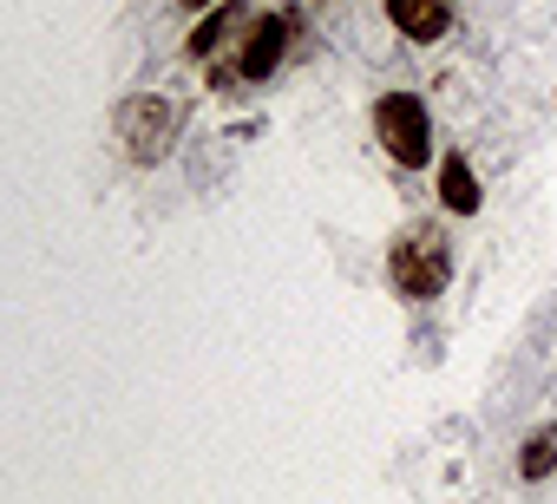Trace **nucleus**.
I'll list each match as a JSON object with an SVG mask.
<instances>
[{"mask_svg":"<svg viewBox=\"0 0 557 504\" xmlns=\"http://www.w3.org/2000/svg\"><path fill=\"white\" fill-rule=\"evenodd\" d=\"M387 282H394V295L413 302V308H426V302L446 295V282H453V242H446L440 223H407V229L387 242Z\"/></svg>","mask_w":557,"mask_h":504,"instance_id":"nucleus-1","label":"nucleus"},{"mask_svg":"<svg viewBox=\"0 0 557 504\" xmlns=\"http://www.w3.org/2000/svg\"><path fill=\"white\" fill-rule=\"evenodd\" d=\"M374 138L400 171L433 164V112H426V99L420 92H381L374 99Z\"/></svg>","mask_w":557,"mask_h":504,"instance_id":"nucleus-2","label":"nucleus"},{"mask_svg":"<svg viewBox=\"0 0 557 504\" xmlns=\"http://www.w3.org/2000/svg\"><path fill=\"white\" fill-rule=\"evenodd\" d=\"M171 138H177V105L164 92H132L119 105V151L132 164H158L171 158Z\"/></svg>","mask_w":557,"mask_h":504,"instance_id":"nucleus-3","label":"nucleus"},{"mask_svg":"<svg viewBox=\"0 0 557 504\" xmlns=\"http://www.w3.org/2000/svg\"><path fill=\"white\" fill-rule=\"evenodd\" d=\"M289 40H296V14H289V8H283V14H256V21H243V47H236L243 86H269L275 66H283V53H289Z\"/></svg>","mask_w":557,"mask_h":504,"instance_id":"nucleus-4","label":"nucleus"},{"mask_svg":"<svg viewBox=\"0 0 557 504\" xmlns=\"http://www.w3.org/2000/svg\"><path fill=\"white\" fill-rule=\"evenodd\" d=\"M459 8L453 0H387V27L407 40V47H440L453 34Z\"/></svg>","mask_w":557,"mask_h":504,"instance_id":"nucleus-5","label":"nucleus"},{"mask_svg":"<svg viewBox=\"0 0 557 504\" xmlns=\"http://www.w3.org/2000/svg\"><path fill=\"white\" fill-rule=\"evenodd\" d=\"M440 203H446L453 216H479L485 190H479V171L466 164V151H446V158H440Z\"/></svg>","mask_w":557,"mask_h":504,"instance_id":"nucleus-6","label":"nucleus"},{"mask_svg":"<svg viewBox=\"0 0 557 504\" xmlns=\"http://www.w3.org/2000/svg\"><path fill=\"white\" fill-rule=\"evenodd\" d=\"M236 21H243L236 0H216V8H203V14H197V27H190V40H184V53H190V60L223 53V40H230V27H236Z\"/></svg>","mask_w":557,"mask_h":504,"instance_id":"nucleus-7","label":"nucleus"},{"mask_svg":"<svg viewBox=\"0 0 557 504\" xmlns=\"http://www.w3.org/2000/svg\"><path fill=\"white\" fill-rule=\"evenodd\" d=\"M518 471H524V478H550V471H557V426H544V432H531V439L518 445Z\"/></svg>","mask_w":557,"mask_h":504,"instance_id":"nucleus-8","label":"nucleus"},{"mask_svg":"<svg viewBox=\"0 0 557 504\" xmlns=\"http://www.w3.org/2000/svg\"><path fill=\"white\" fill-rule=\"evenodd\" d=\"M177 8H184V14H203V8H216V0H177Z\"/></svg>","mask_w":557,"mask_h":504,"instance_id":"nucleus-9","label":"nucleus"}]
</instances>
